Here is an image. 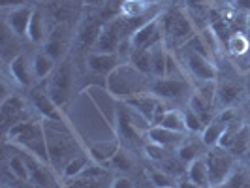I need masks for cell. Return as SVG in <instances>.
<instances>
[{
	"label": "cell",
	"instance_id": "cell-35",
	"mask_svg": "<svg viewBox=\"0 0 250 188\" xmlns=\"http://www.w3.org/2000/svg\"><path fill=\"white\" fill-rule=\"evenodd\" d=\"M185 115V125H187V130L188 132H203V128H205V123L200 119V115H196V113L192 111L190 107H188L187 111L183 113Z\"/></svg>",
	"mask_w": 250,
	"mask_h": 188
},
{
	"label": "cell",
	"instance_id": "cell-9",
	"mask_svg": "<svg viewBox=\"0 0 250 188\" xmlns=\"http://www.w3.org/2000/svg\"><path fill=\"white\" fill-rule=\"evenodd\" d=\"M162 40L164 34L160 28V19L154 17L130 36V43H132V49H150L154 43H158Z\"/></svg>",
	"mask_w": 250,
	"mask_h": 188
},
{
	"label": "cell",
	"instance_id": "cell-3",
	"mask_svg": "<svg viewBox=\"0 0 250 188\" xmlns=\"http://www.w3.org/2000/svg\"><path fill=\"white\" fill-rule=\"evenodd\" d=\"M207 162V169H209V183L211 188H216L224 185L226 181L231 177V169H233V154L229 150L220 149V147H213L205 156Z\"/></svg>",
	"mask_w": 250,
	"mask_h": 188
},
{
	"label": "cell",
	"instance_id": "cell-17",
	"mask_svg": "<svg viewBox=\"0 0 250 188\" xmlns=\"http://www.w3.org/2000/svg\"><path fill=\"white\" fill-rule=\"evenodd\" d=\"M26 166H28V173H30V181L38 185V187L42 188H57L55 185V179L51 177L49 169H45L43 167V164L42 160H38L34 156H30V158H26Z\"/></svg>",
	"mask_w": 250,
	"mask_h": 188
},
{
	"label": "cell",
	"instance_id": "cell-51",
	"mask_svg": "<svg viewBox=\"0 0 250 188\" xmlns=\"http://www.w3.org/2000/svg\"><path fill=\"white\" fill-rule=\"evenodd\" d=\"M226 2H228V4H233V2H235V0H226Z\"/></svg>",
	"mask_w": 250,
	"mask_h": 188
},
{
	"label": "cell",
	"instance_id": "cell-54",
	"mask_svg": "<svg viewBox=\"0 0 250 188\" xmlns=\"http://www.w3.org/2000/svg\"><path fill=\"white\" fill-rule=\"evenodd\" d=\"M143 2H145V0H143Z\"/></svg>",
	"mask_w": 250,
	"mask_h": 188
},
{
	"label": "cell",
	"instance_id": "cell-28",
	"mask_svg": "<svg viewBox=\"0 0 250 188\" xmlns=\"http://www.w3.org/2000/svg\"><path fill=\"white\" fill-rule=\"evenodd\" d=\"M216 94H218V98L220 102L224 104V105H235L241 98H243V94H241V87L235 85V83H226L222 87H218L216 90Z\"/></svg>",
	"mask_w": 250,
	"mask_h": 188
},
{
	"label": "cell",
	"instance_id": "cell-30",
	"mask_svg": "<svg viewBox=\"0 0 250 188\" xmlns=\"http://www.w3.org/2000/svg\"><path fill=\"white\" fill-rule=\"evenodd\" d=\"M88 166V158L85 154H75L70 162L64 166V177L66 179H77Z\"/></svg>",
	"mask_w": 250,
	"mask_h": 188
},
{
	"label": "cell",
	"instance_id": "cell-50",
	"mask_svg": "<svg viewBox=\"0 0 250 188\" xmlns=\"http://www.w3.org/2000/svg\"><path fill=\"white\" fill-rule=\"evenodd\" d=\"M247 92L250 94V72L247 74Z\"/></svg>",
	"mask_w": 250,
	"mask_h": 188
},
{
	"label": "cell",
	"instance_id": "cell-41",
	"mask_svg": "<svg viewBox=\"0 0 250 188\" xmlns=\"http://www.w3.org/2000/svg\"><path fill=\"white\" fill-rule=\"evenodd\" d=\"M145 152H147V156L152 158V160H160V162H164V160H166V152H167V149L162 147V145H156V143L149 141V143L145 145Z\"/></svg>",
	"mask_w": 250,
	"mask_h": 188
},
{
	"label": "cell",
	"instance_id": "cell-34",
	"mask_svg": "<svg viewBox=\"0 0 250 188\" xmlns=\"http://www.w3.org/2000/svg\"><path fill=\"white\" fill-rule=\"evenodd\" d=\"M8 166H10V171H12L17 179H21V181H28V179H30L26 160L19 158V156H12V158H10V162H8Z\"/></svg>",
	"mask_w": 250,
	"mask_h": 188
},
{
	"label": "cell",
	"instance_id": "cell-20",
	"mask_svg": "<svg viewBox=\"0 0 250 188\" xmlns=\"http://www.w3.org/2000/svg\"><path fill=\"white\" fill-rule=\"evenodd\" d=\"M10 74L21 87H30V81H32L30 79V66H28L25 55L13 57L12 63H10Z\"/></svg>",
	"mask_w": 250,
	"mask_h": 188
},
{
	"label": "cell",
	"instance_id": "cell-12",
	"mask_svg": "<svg viewBox=\"0 0 250 188\" xmlns=\"http://www.w3.org/2000/svg\"><path fill=\"white\" fill-rule=\"evenodd\" d=\"M32 10L26 8V6H21V8H13L12 12L8 13L6 21H8V26L15 36H26L28 32V25H30V19H32Z\"/></svg>",
	"mask_w": 250,
	"mask_h": 188
},
{
	"label": "cell",
	"instance_id": "cell-39",
	"mask_svg": "<svg viewBox=\"0 0 250 188\" xmlns=\"http://www.w3.org/2000/svg\"><path fill=\"white\" fill-rule=\"evenodd\" d=\"M109 164H111L115 169H121V171H130V169H132V160H130V156L121 149L117 150V154L113 156Z\"/></svg>",
	"mask_w": 250,
	"mask_h": 188
},
{
	"label": "cell",
	"instance_id": "cell-8",
	"mask_svg": "<svg viewBox=\"0 0 250 188\" xmlns=\"http://www.w3.org/2000/svg\"><path fill=\"white\" fill-rule=\"evenodd\" d=\"M123 42H125V36H123V28H121V17H115L104 25L102 34L94 47H96V53H117Z\"/></svg>",
	"mask_w": 250,
	"mask_h": 188
},
{
	"label": "cell",
	"instance_id": "cell-14",
	"mask_svg": "<svg viewBox=\"0 0 250 188\" xmlns=\"http://www.w3.org/2000/svg\"><path fill=\"white\" fill-rule=\"evenodd\" d=\"M117 66H119V57H117V53H92V55L88 57V68H90L94 74H100L107 77Z\"/></svg>",
	"mask_w": 250,
	"mask_h": 188
},
{
	"label": "cell",
	"instance_id": "cell-55",
	"mask_svg": "<svg viewBox=\"0 0 250 188\" xmlns=\"http://www.w3.org/2000/svg\"><path fill=\"white\" fill-rule=\"evenodd\" d=\"M109 188H111V187H109Z\"/></svg>",
	"mask_w": 250,
	"mask_h": 188
},
{
	"label": "cell",
	"instance_id": "cell-2",
	"mask_svg": "<svg viewBox=\"0 0 250 188\" xmlns=\"http://www.w3.org/2000/svg\"><path fill=\"white\" fill-rule=\"evenodd\" d=\"M158 19H160V28H162L166 45L181 47L192 36H196V26L192 23L190 15L183 10H169Z\"/></svg>",
	"mask_w": 250,
	"mask_h": 188
},
{
	"label": "cell",
	"instance_id": "cell-40",
	"mask_svg": "<svg viewBox=\"0 0 250 188\" xmlns=\"http://www.w3.org/2000/svg\"><path fill=\"white\" fill-rule=\"evenodd\" d=\"M102 181H104V179H85V177H77V179H74L66 188H104Z\"/></svg>",
	"mask_w": 250,
	"mask_h": 188
},
{
	"label": "cell",
	"instance_id": "cell-47",
	"mask_svg": "<svg viewBox=\"0 0 250 188\" xmlns=\"http://www.w3.org/2000/svg\"><path fill=\"white\" fill-rule=\"evenodd\" d=\"M188 4V8H198V6H211V2L216 0H185Z\"/></svg>",
	"mask_w": 250,
	"mask_h": 188
},
{
	"label": "cell",
	"instance_id": "cell-53",
	"mask_svg": "<svg viewBox=\"0 0 250 188\" xmlns=\"http://www.w3.org/2000/svg\"><path fill=\"white\" fill-rule=\"evenodd\" d=\"M249 158H250V149H249Z\"/></svg>",
	"mask_w": 250,
	"mask_h": 188
},
{
	"label": "cell",
	"instance_id": "cell-16",
	"mask_svg": "<svg viewBox=\"0 0 250 188\" xmlns=\"http://www.w3.org/2000/svg\"><path fill=\"white\" fill-rule=\"evenodd\" d=\"M32 102H34V107L40 111V115H43L47 121H53V123H61L62 121L61 109L53 102V98H51L49 94H45V92H34L32 94Z\"/></svg>",
	"mask_w": 250,
	"mask_h": 188
},
{
	"label": "cell",
	"instance_id": "cell-4",
	"mask_svg": "<svg viewBox=\"0 0 250 188\" xmlns=\"http://www.w3.org/2000/svg\"><path fill=\"white\" fill-rule=\"evenodd\" d=\"M150 92L164 102H177L192 96V85L185 77H158L150 81Z\"/></svg>",
	"mask_w": 250,
	"mask_h": 188
},
{
	"label": "cell",
	"instance_id": "cell-33",
	"mask_svg": "<svg viewBox=\"0 0 250 188\" xmlns=\"http://www.w3.org/2000/svg\"><path fill=\"white\" fill-rule=\"evenodd\" d=\"M26 36L30 38V42L40 43L43 36H45V30H43V19H42V13L34 12L32 13V19H30V25H28V32Z\"/></svg>",
	"mask_w": 250,
	"mask_h": 188
},
{
	"label": "cell",
	"instance_id": "cell-23",
	"mask_svg": "<svg viewBox=\"0 0 250 188\" xmlns=\"http://www.w3.org/2000/svg\"><path fill=\"white\" fill-rule=\"evenodd\" d=\"M188 107L196 113V115H200V119L205 123V126L211 123V121H209V119H211V102H207L203 96H200L196 90H194L192 96L188 98Z\"/></svg>",
	"mask_w": 250,
	"mask_h": 188
},
{
	"label": "cell",
	"instance_id": "cell-18",
	"mask_svg": "<svg viewBox=\"0 0 250 188\" xmlns=\"http://www.w3.org/2000/svg\"><path fill=\"white\" fill-rule=\"evenodd\" d=\"M102 28H104V23L98 17H87V21H83V25L79 28V43L85 47L96 45L102 34Z\"/></svg>",
	"mask_w": 250,
	"mask_h": 188
},
{
	"label": "cell",
	"instance_id": "cell-42",
	"mask_svg": "<svg viewBox=\"0 0 250 188\" xmlns=\"http://www.w3.org/2000/svg\"><path fill=\"white\" fill-rule=\"evenodd\" d=\"M216 188H250V187H249V183L245 181V177L231 175L224 185H220V187H216Z\"/></svg>",
	"mask_w": 250,
	"mask_h": 188
},
{
	"label": "cell",
	"instance_id": "cell-49",
	"mask_svg": "<svg viewBox=\"0 0 250 188\" xmlns=\"http://www.w3.org/2000/svg\"><path fill=\"white\" fill-rule=\"evenodd\" d=\"M26 0H0V6H4V8H8V6H13V8H21V4H25Z\"/></svg>",
	"mask_w": 250,
	"mask_h": 188
},
{
	"label": "cell",
	"instance_id": "cell-15",
	"mask_svg": "<svg viewBox=\"0 0 250 188\" xmlns=\"http://www.w3.org/2000/svg\"><path fill=\"white\" fill-rule=\"evenodd\" d=\"M147 136H149V141L169 149V147H179L183 143V136L185 134L171 132V130L162 128V126H150L149 130H147Z\"/></svg>",
	"mask_w": 250,
	"mask_h": 188
},
{
	"label": "cell",
	"instance_id": "cell-29",
	"mask_svg": "<svg viewBox=\"0 0 250 188\" xmlns=\"http://www.w3.org/2000/svg\"><path fill=\"white\" fill-rule=\"evenodd\" d=\"M201 145H203V143H201ZM201 145H198L196 141H183V143L177 147V156L188 166L190 162H194L196 158H200Z\"/></svg>",
	"mask_w": 250,
	"mask_h": 188
},
{
	"label": "cell",
	"instance_id": "cell-31",
	"mask_svg": "<svg viewBox=\"0 0 250 188\" xmlns=\"http://www.w3.org/2000/svg\"><path fill=\"white\" fill-rule=\"evenodd\" d=\"M119 147L115 143H98L94 147H90V156L96 162H111V158L117 154Z\"/></svg>",
	"mask_w": 250,
	"mask_h": 188
},
{
	"label": "cell",
	"instance_id": "cell-37",
	"mask_svg": "<svg viewBox=\"0 0 250 188\" xmlns=\"http://www.w3.org/2000/svg\"><path fill=\"white\" fill-rule=\"evenodd\" d=\"M183 160L177 156V158H166L164 160V171L171 177H183L185 173V167H183Z\"/></svg>",
	"mask_w": 250,
	"mask_h": 188
},
{
	"label": "cell",
	"instance_id": "cell-38",
	"mask_svg": "<svg viewBox=\"0 0 250 188\" xmlns=\"http://www.w3.org/2000/svg\"><path fill=\"white\" fill-rule=\"evenodd\" d=\"M150 183L156 188H167V187H177L175 179L171 175H167L166 171H152L150 173Z\"/></svg>",
	"mask_w": 250,
	"mask_h": 188
},
{
	"label": "cell",
	"instance_id": "cell-7",
	"mask_svg": "<svg viewBox=\"0 0 250 188\" xmlns=\"http://www.w3.org/2000/svg\"><path fill=\"white\" fill-rule=\"evenodd\" d=\"M181 57L192 77H196V81H216L218 72H216L213 59L198 55V53H181Z\"/></svg>",
	"mask_w": 250,
	"mask_h": 188
},
{
	"label": "cell",
	"instance_id": "cell-32",
	"mask_svg": "<svg viewBox=\"0 0 250 188\" xmlns=\"http://www.w3.org/2000/svg\"><path fill=\"white\" fill-rule=\"evenodd\" d=\"M45 53L49 55L53 61H57V59H61L64 53V34L62 32H53L49 38V42L45 43Z\"/></svg>",
	"mask_w": 250,
	"mask_h": 188
},
{
	"label": "cell",
	"instance_id": "cell-5",
	"mask_svg": "<svg viewBox=\"0 0 250 188\" xmlns=\"http://www.w3.org/2000/svg\"><path fill=\"white\" fill-rule=\"evenodd\" d=\"M15 141L19 145H23L26 150H30L38 160L42 162H51L49 156V147H47V136H45V128L38 123H30V126L26 128L21 136H17Z\"/></svg>",
	"mask_w": 250,
	"mask_h": 188
},
{
	"label": "cell",
	"instance_id": "cell-44",
	"mask_svg": "<svg viewBox=\"0 0 250 188\" xmlns=\"http://www.w3.org/2000/svg\"><path fill=\"white\" fill-rule=\"evenodd\" d=\"M111 188H134V185H132V181L126 179V177H117L111 183Z\"/></svg>",
	"mask_w": 250,
	"mask_h": 188
},
{
	"label": "cell",
	"instance_id": "cell-48",
	"mask_svg": "<svg viewBox=\"0 0 250 188\" xmlns=\"http://www.w3.org/2000/svg\"><path fill=\"white\" fill-rule=\"evenodd\" d=\"M177 187H179V188H203V187H200V185H196V183H192L188 177H187V179H181Z\"/></svg>",
	"mask_w": 250,
	"mask_h": 188
},
{
	"label": "cell",
	"instance_id": "cell-46",
	"mask_svg": "<svg viewBox=\"0 0 250 188\" xmlns=\"http://www.w3.org/2000/svg\"><path fill=\"white\" fill-rule=\"evenodd\" d=\"M233 8L241 13L250 12V0H235V2H233Z\"/></svg>",
	"mask_w": 250,
	"mask_h": 188
},
{
	"label": "cell",
	"instance_id": "cell-25",
	"mask_svg": "<svg viewBox=\"0 0 250 188\" xmlns=\"http://www.w3.org/2000/svg\"><path fill=\"white\" fill-rule=\"evenodd\" d=\"M130 63L138 68L141 74H152V55L150 49H134L130 55Z\"/></svg>",
	"mask_w": 250,
	"mask_h": 188
},
{
	"label": "cell",
	"instance_id": "cell-19",
	"mask_svg": "<svg viewBox=\"0 0 250 188\" xmlns=\"http://www.w3.org/2000/svg\"><path fill=\"white\" fill-rule=\"evenodd\" d=\"M150 55H152V75L154 79L158 77H166L167 75V61H169V53H167V45L166 42H158L150 47Z\"/></svg>",
	"mask_w": 250,
	"mask_h": 188
},
{
	"label": "cell",
	"instance_id": "cell-1",
	"mask_svg": "<svg viewBox=\"0 0 250 188\" xmlns=\"http://www.w3.org/2000/svg\"><path fill=\"white\" fill-rule=\"evenodd\" d=\"M105 85L115 98L123 102L141 96L145 92H150L149 75L141 74L132 63L119 64L111 74L107 75Z\"/></svg>",
	"mask_w": 250,
	"mask_h": 188
},
{
	"label": "cell",
	"instance_id": "cell-6",
	"mask_svg": "<svg viewBox=\"0 0 250 188\" xmlns=\"http://www.w3.org/2000/svg\"><path fill=\"white\" fill-rule=\"evenodd\" d=\"M126 105H130L132 109H136L138 113H141L149 123H152V126H156L162 117L166 115V105H164V100H160L158 96H154L152 92H145L141 96H136V98H130V100L125 102Z\"/></svg>",
	"mask_w": 250,
	"mask_h": 188
},
{
	"label": "cell",
	"instance_id": "cell-22",
	"mask_svg": "<svg viewBox=\"0 0 250 188\" xmlns=\"http://www.w3.org/2000/svg\"><path fill=\"white\" fill-rule=\"evenodd\" d=\"M224 130H226V125L218 123V121L209 123V125L203 128V132H201V143H203L205 147H209V149L218 147V143H220V138H222Z\"/></svg>",
	"mask_w": 250,
	"mask_h": 188
},
{
	"label": "cell",
	"instance_id": "cell-45",
	"mask_svg": "<svg viewBox=\"0 0 250 188\" xmlns=\"http://www.w3.org/2000/svg\"><path fill=\"white\" fill-rule=\"evenodd\" d=\"M231 121H235V113L231 111V109H226V111H222L220 117H218V123H222V125H228V123H231Z\"/></svg>",
	"mask_w": 250,
	"mask_h": 188
},
{
	"label": "cell",
	"instance_id": "cell-26",
	"mask_svg": "<svg viewBox=\"0 0 250 188\" xmlns=\"http://www.w3.org/2000/svg\"><path fill=\"white\" fill-rule=\"evenodd\" d=\"M53 66H55V61L47 53H38L32 61V74L36 79H43L53 72Z\"/></svg>",
	"mask_w": 250,
	"mask_h": 188
},
{
	"label": "cell",
	"instance_id": "cell-24",
	"mask_svg": "<svg viewBox=\"0 0 250 188\" xmlns=\"http://www.w3.org/2000/svg\"><path fill=\"white\" fill-rule=\"evenodd\" d=\"M156 126H162V128H167L171 132H179V134H185L187 132V125H185V115L177 109H169L166 111V115L162 117V121Z\"/></svg>",
	"mask_w": 250,
	"mask_h": 188
},
{
	"label": "cell",
	"instance_id": "cell-27",
	"mask_svg": "<svg viewBox=\"0 0 250 188\" xmlns=\"http://www.w3.org/2000/svg\"><path fill=\"white\" fill-rule=\"evenodd\" d=\"M250 149V126L249 125H241V128L235 134V139L229 147L231 154H245Z\"/></svg>",
	"mask_w": 250,
	"mask_h": 188
},
{
	"label": "cell",
	"instance_id": "cell-21",
	"mask_svg": "<svg viewBox=\"0 0 250 188\" xmlns=\"http://www.w3.org/2000/svg\"><path fill=\"white\" fill-rule=\"evenodd\" d=\"M187 177L200 185L203 188H211V183H209V169H207V162L205 158H196L194 162H190L187 166Z\"/></svg>",
	"mask_w": 250,
	"mask_h": 188
},
{
	"label": "cell",
	"instance_id": "cell-10",
	"mask_svg": "<svg viewBox=\"0 0 250 188\" xmlns=\"http://www.w3.org/2000/svg\"><path fill=\"white\" fill-rule=\"evenodd\" d=\"M0 115H2L4 132H8L13 125L25 121V104H23V100L19 96H10V98H6V100L2 102Z\"/></svg>",
	"mask_w": 250,
	"mask_h": 188
},
{
	"label": "cell",
	"instance_id": "cell-52",
	"mask_svg": "<svg viewBox=\"0 0 250 188\" xmlns=\"http://www.w3.org/2000/svg\"><path fill=\"white\" fill-rule=\"evenodd\" d=\"M167 188H179V187H167Z\"/></svg>",
	"mask_w": 250,
	"mask_h": 188
},
{
	"label": "cell",
	"instance_id": "cell-43",
	"mask_svg": "<svg viewBox=\"0 0 250 188\" xmlns=\"http://www.w3.org/2000/svg\"><path fill=\"white\" fill-rule=\"evenodd\" d=\"M235 63H237L239 70H243V72H247L249 74L250 72V47L243 55H239V57H235Z\"/></svg>",
	"mask_w": 250,
	"mask_h": 188
},
{
	"label": "cell",
	"instance_id": "cell-36",
	"mask_svg": "<svg viewBox=\"0 0 250 188\" xmlns=\"http://www.w3.org/2000/svg\"><path fill=\"white\" fill-rule=\"evenodd\" d=\"M228 47L231 49L233 57H239V55H243L245 51L249 49L250 43L247 42V38L243 36V34H233V36L229 38V42H228Z\"/></svg>",
	"mask_w": 250,
	"mask_h": 188
},
{
	"label": "cell",
	"instance_id": "cell-13",
	"mask_svg": "<svg viewBox=\"0 0 250 188\" xmlns=\"http://www.w3.org/2000/svg\"><path fill=\"white\" fill-rule=\"evenodd\" d=\"M117 132H119V138H123L125 141H138L139 139V130L134 125L132 111L126 104L125 107H121L117 113Z\"/></svg>",
	"mask_w": 250,
	"mask_h": 188
},
{
	"label": "cell",
	"instance_id": "cell-11",
	"mask_svg": "<svg viewBox=\"0 0 250 188\" xmlns=\"http://www.w3.org/2000/svg\"><path fill=\"white\" fill-rule=\"evenodd\" d=\"M70 83H72V75H70V68L68 66H62L57 74L53 75L49 83V94L53 102L57 105H62L66 98H68V92H70Z\"/></svg>",
	"mask_w": 250,
	"mask_h": 188
}]
</instances>
